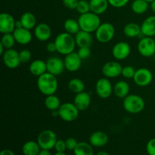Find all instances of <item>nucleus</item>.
<instances>
[{"label": "nucleus", "mask_w": 155, "mask_h": 155, "mask_svg": "<svg viewBox=\"0 0 155 155\" xmlns=\"http://www.w3.org/2000/svg\"><path fill=\"white\" fill-rule=\"evenodd\" d=\"M74 152V155H94L92 145L85 142H79Z\"/></svg>", "instance_id": "30"}, {"label": "nucleus", "mask_w": 155, "mask_h": 155, "mask_svg": "<svg viewBox=\"0 0 155 155\" xmlns=\"http://www.w3.org/2000/svg\"><path fill=\"white\" fill-rule=\"evenodd\" d=\"M95 92L99 98L106 99L114 93V86L107 77H103L97 80L95 83Z\"/></svg>", "instance_id": "9"}, {"label": "nucleus", "mask_w": 155, "mask_h": 155, "mask_svg": "<svg viewBox=\"0 0 155 155\" xmlns=\"http://www.w3.org/2000/svg\"><path fill=\"white\" fill-rule=\"evenodd\" d=\"M77 53L82 60H86L91 56V49L89 47H81L79 48Z\"/></svg>", "instance_id": "38"}, {"label": "nucleus", "mask_w": 155, "mask_h": 155, "mask_svg": "<svg viewBox=\"0 0 155 155\" xmlns=\"http://www.w3.org/2000/svg\"><path fill=\"white\" fill-rule=\"evenodd\" d=\"M149 2L145 0H134L131 5L132 11L137 15H142L148 11Z\"/></svg>", "instance_id": "31"}, {"label": "nucleus", "mask_w": 155, "mask_h": 155, "mask_svg": "<svg viewBox=\"0 0 155 155\" xmlns=\"http://www.w3.org/2000/svg\"><path fill=\"white\" fill-rule=\"evenodd\" d=\"M77 21L80 24V30L91 33L96 31L101 24L99 16L92 12L80 15Z\"/></svg>", "instance_id": "3"}, {"label": "nucleus", "mask_w": 155, "mask_h": 155, "mask_svg": "<svg viewBox=\"0 0 155 155\" xmlns=\"http://www.w3.org/2000/svg\"><path fill=\"white\" fill-rule=\"evenodd\" d=\"M54 43L58 52L63 55H67L74 51V49L77 46L74 36L67 32L59 33L54 39Z\"/></svg>", "instance_id": "2"}, {"label": "nucleus", "mask_w": 155, "mask_h": 155, "mask_svg": "<svg viewBox=\"0 0 155 155\" xmlns=\"http://www.w3.org/2000/svg\"><path fill=\"white\" fill-rule=\"evenodd\" d=\"M12 33L15 36L16 42L20 45H27L31 42L32 39H33V35H32L30 30L24 28V27L16 28Z\"/></svg>", "instance_id": "18"}, {"label": "nucleus", "mask_w": 155, "mask_h": 155, "mask_svg": "<svg viewBox=\"0 0 155 155\" xmlns=\"http://www.w3.org/2000/svg\"><path fill=\"white\" fill-rule=\"evenodd\" d=\"M19 57L21 63H27L31 59V51L28 49H23L19 51Z\"/></svg>", "instance_id": "37"}, {"label": "nucleus", "mask_w": 155, "mask_h": 155, "mask_svg": "<svg viewBox=\"0 0 155 155\" xmlns=\"http://www.w3.org/2000/svg\"><path fill=\"white\" fill-rule=\"evenodd\" d=\"M74 103L80 111L86 110L91 104V97L88 92H83L76 94L74 98Z\"/></svg>", "instance_id": "19"}, {"label": "nucleus", "mask_w": 155, "mask_h": 155, "mask_svg": "<svg viewBox=\"0 0 155 155\" xmlns=\"http://www.w3.org/2000/svg\"><path fill=\"white\" fill-rule=\"evenodd\" d=\"M70 91L74 94H78L85 91V84L82 80L79 78H73L68 83Z\"/></svg>", "instance_id": "33"}, {"label": "nucleus", "mask_w": 155, "mask_h": 155, "mask_svg": "<svg viewBox=\"0 0 155 155\" xmlns=\"http://www.w3.org/2000/svg\"><path fill=\"white\" fill-rule=\"evenodd\" d=\"M58 117L65 122H73L79 117L80 110L77 109L75 104L71 102H66L61 104L58 110Z\"/></svg>", "instance_id": "6"}, {"label": "nucleus", "mask_w": 155, "mask_h": 155, "mask_svg": "<svg viewBox=\"0 0 155 155\" xmlns=\"http://www.w3.org/2000/svg\"><path fill=\"white\" fill-rule=\"evenodd\" d=\"M134 83L141 87H145L151 83L153 80V74L149 69L145 68L136 70L133 77Z\"/></svg>", "instance_id": "10"}, {"label": "nucleus", "mask_w": 155, "mask_h": 155, "mask_svg": "<svg viewBox=\"0 0 155 155\" xmlns=\"http://www.w3.org/2000/svg\"><path fill=\"white\" fill-rule=\"evenodd\" d=\"M61 105V103L60 98L54 94L45 97V106L48 110H51V111L58 110Z\"/></svg>", "instance_id": "29"}, {"label": "nucleus", "mask_w": 155, "mask_h": 155, "mask_svg": "<svg viewBox=\"0 0 155 155\" xmlns=\"http://www.w3.org/2000/svg\"><path fill=\"white\" fill-rule=\"evenodd\" d=\"M130 85L125 80H120L114 86V94L119 98L124 99L127 95H130Z\"/></svg>", "instance_id": "24"}, {"label": "nucleus", "mask_w": 155, "mask_h": 155, "mask_svg": "<svg viewBox=\"0 0 155 155\" xmlns=\"http://www.w3.org/2000/svg\"><path fill=\"white\" fill-rule=\"evenodd\" d=\"M36 85L39 92L45 96L55 94L58 88V82L56 76L48 72L38 77Z\"/></svg>", "instance_id": "1"}, {"label": "nucleus", "mask_w": 155, "mask_h": 155, "mask_svg": "<svg viewBox=\"0 0 155 155\" xmlns=\"http://www.w3.org/2000/svg\"><path fill=\"white\" fill-rule=\"evenodd\" d=\"M130 0H108V2L110 6L116 8H120L124 7L128 4Z\"/></svg>", "instance_id": "39"}, {"label": "nucleus", "mask_w": 155, "mask_h": 155, "mask_svg": "<svg viewBox=\"0 0 155 155\" xmlns=\"http://www.w3.org/2000/svg\"><path fill=\"white\" fill-rule=\"evenodd\" d=\"M66 142V145H67V149L69 150V151H74L76 148H77V145H78L79 142H77V140L74 138H68L65 140Z\"/></svg>", "instance_id": "41"}, {"label": "nucleus", "mask_w": 155, "mask_h": 155, "mask_svg": "<svg viewBox=\"0 0 155 155\" xmlns=\"http://www.w3.org/2000/svg\"><path fill=\"white\" fill-rule=\"evenodd\" d=\"M29 71L32 75L39 77V76L47 72L46 61H44L41 59L33 61L29 66Z\"/></svg>", "instance_id": "23"}, {"label": "nucleus", "mask_w": 155, "mask_h": 155, "mask_svg": "<svg viewBox=\"0 0 155 155\" xmlns=\"http://www.w3.org/2000/svg\"><path fill=\"white\" fill-rule=\"evenodd\" d=\"M139 54L145 58H150L155 54V41L154 37L144 36L137 45Z\"/></svg>", "instance_id": "8"}, {"label": "nucleus", "mask_w": 155, "mask_h": 155, "mask_svg": "<svg viewBox=\"0 0 155 155\" xmlns=\"http://www.w3.org/2000/svg\"><path fill=\"white\" fill-rule=\"evenodd\" d=\"M46 50L47 51L50 53H53L54 51H57V48L54 42H50L46 45Z\"/></svg>", "instance_id": "44"}, {"label": "nucleus", "mask_w": 155, "mask_h": 155, "mask_svg": "<svg viewBox=\"0 0 155 155\" xmlns=\"http://www.w3.org/2000/svg\"><path fill=\"white\" fill-rule=\"evenodd\" d=\"M142 34L144 36L154 37L155 36V16H149L145 18L141 24Z\"/></svg>", "instance_id": "21"}, {"label": "nucleus", "mask_w": 155, "mask_h": 155, "mask_svg": "<svg viewBox=\"0 0 155 155\" xmlns=\"http://www.w3.org/2000/svg\"><path fill=\"white\" fill-rule=\"evenodd\" d=\"M89 143L94 147L101 148L107 144L109 141V137L106 133L103 131L94 132L89 136Z\"/></svg>", "instance_id": "20"}, {"label": "nucleus", "mask_w": 155, "mask_h": 155, "mask_svg": "<svg viewBox=\"0 0 155 155\" xmlns=\"http://www.w3.org/2000/svg\"><path fill=\"white\" fill-rule=\"evenodd\" d=\"M89 5H90V12L100 15L104 14L107 10L110 4L108 0H90Z\"/></svg>", "instance_id": "25"}, {"label": "nucleus", "mask_w": 155, "mask_h": 155, "mask_svg": "<svg viewBox=\"0 0 155 155\" xmlns=\"http://www.w3.org/2000/svg\"><path fill=\"white\" fill-rule=\"evenodd\" d=\"M38 155H51V152H50V150L41 149Z\"/></svg>", "instance_id": "46"}, {"label": "nucleus", "mask_w": 155, "mask_h": 155, "mask_svg": "<svg viewBox=\"0 0 155 155\" xmlns=\"http://www.w3.org/2000/svg\"><path fill=\"white\" fill-rule=\"evenodd\" d=\"M123 67L120 64L116 61H110L106 62L102 67L103 75L107 78H115L122 74Z\"/></svg>", "instance_id": "12"}, {"label": "nucleus", "mask_w": 155, "mask_h": 155, "mask_svg": "<svg viewBox=\"0 0 155 155\" xmlns=\"http://www.w3.org/2000/svg\"><path fill=\"white\" fill-rule=\"evenodd\" d=\"M74 37H75L77 46H78L79 48H81V47H89L90 48L92 42H93L91 33H88V32L83 31V30H80L74 36Z\"/></svg>", "instance_id": "22"}, {"label": "nucleus", "mask_w": 155, "mask_h": 155, "mask_svg": "<svg viewBox=\"0 0 155 155\" xmlns=\"http://www.w3.org/2000/svg\"><path fill=\"white\" fill-rule=\"evenodd\" d=\"M54 155H67L64 152H56Z\"/></svg>", "instance_id": "49"}, {"label": "nucleus", "mask_w": 155, "mask_h": 155, "mask_svg": "<svg viewBox=\"0 0 155 155\" xmlns=\"http://www.w3.org/2000/svg\"><path fill=\"white\" fill-rule=\"evenodd\" d=\"M146 151L148 155H155V138L148 141L146 145Z\"/></svg>", "instance_id": "42"}, {"label": "nucleus", "mask_w": 155, "mask_h": 155, "mask_svg": "<svg viewBox=\"0 0 155 155\" xmlns=\"http://www.w3.org/2000/svg\"><path fill=\"white\" fill-rule=\"evenodd\" d=\"M95 33L97 41L101 43H107L114 39L115 36V28L110 23H101Z\"/></svg>", "instance_id": "5"}, {"label": "nucleus", "mask_w": 155, "mask_h": 155, "mask_svg": "<svg viewBox=\"0 0 155 155\" xmlns=\"http://www.w3.org/2000/svg\"><path fill=\"white\" fill-rule=\"evenodd\" d=\"M41 148L37 141H28L22 147V152L24 155H38Z\"/></svg>", "instance_id": "28"}, {"label": "nucleus", "mask_w": 155, "mask_h": 155, "mask_svg": "<svg viewBox=\"0 0 155 155\" xmlns=\"http://www.w3.org/2000/svg\"><path fill=\"white\" fill-rule=\"evenodd\" d=\"M64 29L65 32L73 35V36H75L80 30H81L78 21H76V20L72 19V18L67 19L64 21Z\"/></svg>", "instance_id": "32"}, {"label": "nucleus", "mask_w": 155, "mask_h": 155, "mask_svg": "<svg viewBox=\"0 0 155 155\" xmlns=\"http://www.w3.org/2000/svg\"><path fill=\"white\" fill-rule=\"evenodd\" d=\"M145 1H147L148 2H149V3H151V2H152L153 1H154V0H145Z\"/></svg>", "instance_id": "50"}, {"label": "nucleus", "mask_w": 155, "mask_h": 155, "mask_svg": "<svg viewBox=\"0 0 155 155\" xmlns=\"http://www.w3.org/2000/svg\"><path fill=\"white\" fill-rule=\"evenodd\" d=\"M154 41H155V36L154 37Z\"/></svg>", "instance_id": "51"}, {"label": "nucleus", "mask_w": 155, "mask_h": 155, "mask_svg": "<svg viewBox=\"0 0 155 155\" xmlns=\"http://www.w3.org/2000/svg\"><path fill=\"white\" fill-rule=\"evenodd\" d=\"M136 70L131 65H127V66L123 67L122 74L121 75L126 79H133L135 74H136Z\"/></svg>", "instance_id": "36"}, {"label": "nucleus", "mask_w": 155, "mask_h": 155, "mask_svg": "<svg viewBox=\"0 0 155 155\" xmlns=\"http://www.w3.org/2000/svg\"><path fill=\"white\" fill-rule=\"evenodd\" d=\"M0 155H15V153L10 149H4L0 152Z\"/></svg>", "instance_id": "45"}, {"label": "nucleus", "mask_w": 155, "mask_h": 155, "mask_svg": "<svg viewBox=\"0 0 155 155\" xmlns=\"http://www.w3.org/2000/svg\"><path fill=\"white\" fill-rule=\"evenodd\" d=\"M2 61L4 64L9 69H15L18 68L21 63L19 57V52L14 48L6 49L3 54Z\"/></svg>", "instance_id": "11"}, {"label": "nucleus", "mask_w": 155, "mask_h": 155, "mask_svg": "<svg viewBox=\"0 0 155 155\" xmlns=\"http://www.w3.org/2000/svg\"><path fill=\"white\" fill-rule=\"evenodd\" d=\"M16 29V21L12 15L3 12L0 15V32L2 34L12 33Z\"/></svg>", "instance_id": "13"}, {"label": "nucleus", "mask_w": 155, "mask_h": 155, "mask_svg": "<svg viewBox=\"0 0 155 155\" xmlns=\"http://www.w3.org/2000/svg\"><path fill=\"white\" fill-rule=\"evenodd\" d=\"M62 2L67 8L70 10H76L79 0H62Z\"/></svg>", "instance_id": "43"}, {"label": "nucleus", "mask_w": 155, "mask_h": 155, "mask_svg": "<svg viewBox=\"0 0 155 155\" xmlns=\"http://www.w3.org/2000/svg\"><path fill=\"white\" fill-rule=\"evenodd\" d=\"M82 59L79 56L78 53L73 51L70 54L65 55L64 62L65 69L69 72H76L81 68Z\"/></svg>", "instance_id": "16"}, {"label": "nucleus", "mask_w": 155, "mask_h": 155, "mask_svg": "<svg viewBox=\"0 0 155 155\" xmlns=\"http://www.w3.org/2000/svg\"><path fill=\"white\" fill-rule=\"evenodd\" d=\"M47 72L54 76L61 74L65 70V65L64 60L58 57H50L46 60Z\"/></svg>", "instance_id": "15"}, {"label": "nucleus", "mask_w": 155, "mask_h": 155, "mask_svg": "<svg viewBox=\"0 0 155 155\" xmlns=\"http://www.w3.org/2000/svg\"><path fill=\"white\" fill-rule=\"evenodd\" d=\"M150 8H151V11L155 14V0L150 3Z\"/></svg>", "instance_id": "47"}, {"label": "nucleus", "mask_w": 155, "mask_h": 155, "mask_svg": "<svg viewBox=\"0 0 155 155\" xmlns=\"http://www.w3.org/2000/svg\"><path fill=\"white\" fill-rule=\"evenodd\" d=\"M124 108L127 113L137 114L141 113L145 107V101L142 97L136 94H130L123 101Z\"/></svg>", "instance_id": "4"}, {"label": "nucleus", "mask_w": 155, "mask_h": 155, "mask_svg": "<svg viewBox=\"0 0 155 155\" xmlns=\"http://www.w3.org/2000/svg\"><path fill=\"white\" fill-rule=\"evenodd\" d=\"M15 43H16V40H15L13 33H5L2 35L1 41H0V45H2L5 48V50L13 48Z\"/></svg>", "instance_id": "34"}, {"label": "nucleus", "mask_w": 155, "mask_h": 155, "mask_svg": "<svg viewBox=\"0 0 155 155\" xmlns=\"http://www.w3.org/2000/svg\"><path fill=\"white\" fill-rule=\"evenodd\" d=\"M34 36L40 42H46L51 36V29L46 23H40L34 29Z\"/></svg>", "instance_id": "17"}, {"label": "nucleus", "mask_w": 155, "mask_h": 155, "mask_svg": "<svg viewBox=\"0 0 155 155\" xmlns=\"http://www.w3.org/2000/svg\"><path fill=\"white\" fill-rule=\"evenodd\" d=\"M21 24H22L23 27L28 30H31L32 29H34L36 27V18L35 15H33L31 12H25L23 14L21 17Z\"/></svg>", "instance_id": "27"}, {"label": "nucleus", "mask_w": 155, "mask_h": 155, "mask_svg": "<svg viewBox=\"0 0 155 155\" xmlns=\"http://www.w3.org/2000/svg\"><path fill=\"white\" fill-rule=\"evenodd\" d=\"M112 55L117 61L127 59L131 53V47L126 42H119L114 45L112 48Z\"/></svg>", "instance_id": "14"}, {"label": "nucleus", "mask_w": 155, "mask_h": 155, "mask_svg": "<svg viewBox=\"0 0 155 155\" xmlns=\"http://www.w3.org/2000/svg\"><path fill=\"white\" fill-rule=\"evenodd\" d=\"M76 11L80 15L88 13L90 12V5H89V2L87 0H79V2L77 4Z\"/></svg>", "instance_id": "35"}, {"label": "nucleus", "mask_w": 155, "mask_h": 155, "mask_svg": "<svg viewBox=\"0 0 155 155\" xmlns=\"http://www.w3.org/2000/svg\"><path fill=\"white\" fill-rule=\"evenodd\" d=\"M54 149H55L56 152H65V151L67 150L66 142L62 139H58L55 145H54Z\"/></svg>", "instance_id": "40"}, {"label": "nucleus", "mask_w": 155, "mask_h": 155, "mask_svg": "<svg viewBox=\"0 0 155 155\" xmlns=\"http://www.w3.org/2000/svg\"><path fill=\"white\" fill-rule=\"evenodd\" d=\"M57 141V135L51 130H42L37 137V142L41 149H52L54 148Z\"/></svg>", "instance_id": "7"}, {"label": "nucleus", "mask_w": 155, "mask_h": 155, "mask_svg": "<svg viewBox=\"0 0 155 155\" xmlns=\"http://www.w3.org/2000/svg\"><path fill=\"white\" fill-rule=\"evenodd\" d=\"M96 155H110L107 151H98Z\"/></svg>", "instance_id": "48"}, {"label": "nucleus", "mask_w": 155, "mask_h": 155, "mask_svg": "<svg viewBox=\"0 0 155 155\" xmlns=\"http://www.w3.org/2000/svg\"><path fill=\"white\" fill-rule=\"evenodd\" d=\"M124 33L127 37L135 38L142 34V30H141V25L138 24L137 23L130 22L126 24L124 27Z\"/></svg>", "instance_id": "26"}]
</instances>
